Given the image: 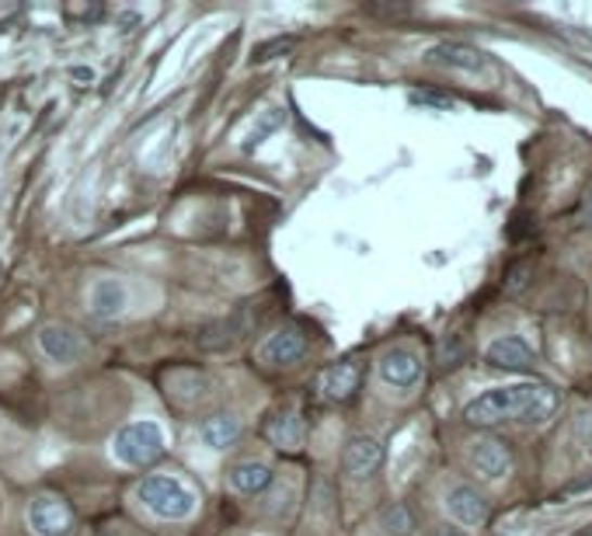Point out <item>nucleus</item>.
I'll return each instance as SVG.
<instances>
[{
  "label": "nucleus",
  "mask_w": 592,
  "mask_h": 536,
  "mask_svg": "<svg viewBox=\"0 0 592 536\" xmlns=\"http://www.w3.org/2000/svg\"><path fill=\"white\" fill-rule=\"evenodd\" d=\"M447 512L456 519L460 526H481L488 519V501L481 498L478 488H471V484H456L447 495Z\"/></svg>",
  "instance_id": "obj_13"
},
{
  "label": "nucleus",
  "mask_w": 592,
  "mask_h": 536,
  "mask_svg": "<svg viewBox=\"0 0 592 536\" xmlns=\"http://www.w3.org/2000/svg\"><path fill=\"white\" fill-rule=\"evenodd\" d=\"M433 536H467V533H460V529H436Z\"/></svg>",
  "instance_id": "obj_25"
},
{
  "label": "nucleus",
  "mask_w": 592,
  "mask_h": 536,
  "mask_svg": "<svg viewBox=\"0 0 592 536\" xmlns=\"http://www.w3.org/2000/svg\"><path fill=\"white\" fill-rule=\"evenodd\" d=\"M108 454L119 467L143 471V467L157 463L164 454H168V435H164V429L154 422V418H137V422H126L112 435Z\"/></svg>",
  "instance_id": "obj_2"
},
{
  "label": "nucleus",
  "mask_w": 592,
  "mask_h": 536,
  "mask_svg": "<svg viewBox=\"0 0 592 536\" xmlns=\"http://www.w3.org/2000/svg\"><path fill=\"white\" fill-rule=\"evenodd\" d=\"M425 63L442 66V71H456V74H488L491 71L488 53H481L478 46H467V42H436L429 53H425Z\"/></svg>",
  "instance_id": "obj_8"
},
{
  "label": "nucleus",
  "mask_w": 592,
  "mask_h": 536,
  "mask_svg": "<svg viewBox=\"0 0 592 536\" xmlns=\"http://www.w3.org/2000/svg\"><path fill=\"white\" fill-rule=\"evenodd\" d=\"M562 405L554 387L548 383H513V387H496L474 397L464 408L467 425H502V422H544Z\"/></svg>",
  "instance_id": "obj_1"
},
{
  "label": "nucleus",
  "mask_w": 592,
  "mask_h": 536,
  "mask_svg": "<svg viewBox=\"0 0 592 536\" xmlns=\"http://www.w3.org/2000/svg\"><path fill=\"white\" fill-rule=\"evenodd\" d=\"M279 126H283V112H279V109H272L269 115H266V119H261L255 129H252V137H248V143H244V150H255L261 140H266L269 137V132H275Z\"/></svg>",
  "instance_id": "obj_20"
},
{
  "label": "nucleus",
  "mask_w": 592,
  "mask_h": 536,
  "mask_svg": "<svg viewBox=\"0 0 592 536\" xmlns=\"http://www.w3.org/2000/svg\"><path fill=\"white\" fill-rule=\"evenodd\" d=\"M376 523L387 536H415V512H411L404 501H390V506L381 509Z\"/></svg>",
  "instance_id": "obj_19"
},
{
  "label": "nucleus",
  "mask_w": 592,
  "mask_h": 536,
  "mask_svg": "<svg viewBox=\"0 0 592 536\" xmlns=\"http://www.w3.org/2000/svg\"><path fill=\"white\" fill-rule=\"evenodd\" d=\"M526 276H530V265H519V268H513V272H509V293L523 290V286H526Z\"/></svg>",
  "instance_id": "obj_23"
},
{
  "label": "nucleus",
  "mask_w": 592,
  "mask_h": 536,
  "mask_svg": "<svg viewBox=\"0 0 592 536\" xmlns=\"http://www.w3.org/2000/svg\"><path fill=\"white\" fill-rule=\"evenodd\" d=\"M376 373H381L384 387L394 391H415L419 380H422V356L415 348L398 345V348H387L381 362H376Z\"/></svg>",
  "instance_id": "obj_6"
},
{
  "label": "nucleus",
  "mask_w": 592,
  "mask_h": 536,
  "mask_svg": "<svg viewBox=\"0 0 592 536\" xmlns=\"http://www.w3.org/2000/svg\"><path fill=\"white\" fill-rule=\"evenodd\" d=\"M467 463L481 481H502L513 474V454H509V446L502 439H496V435L474 439L467 449Z\"/></svg>",
  "instance_id": "obj_7"
},
{
  "label": "nucleus",
  "mask_w": 592,
  "mask_h": 536,
  "mask_svg": "<svg viewBox=\"0 0 592 536\" xmlns=\"http://www.w3.org/2000/svg\"><path fill=\"white\" fill-rule=\"evenodd\" d=\"M39 348H42V356L56 366H74L85 359V352H88L85 339H80L70 324H60V321L39 328Z\"/></svg>",
  "instance_id": "obj_9"
},
{
  "label": "nucleus",
  "mask_w": 592,
  "mask_h": 536,
  "mask_svg": "<svg viewBox=\"0 0 592 536\" xmlns=\"http://www.w3.org/2000/svg\"><path fill=\"white\" fill-rule=\"evenodd\" d=\"M25 523L36 536H70L74 512L67 501L56 495H36L25 506Z\"/></svg>",
  "instance_id": "obj_4"
},
{
  "label": "nucleus",
  "mask_w": 592,
  "mask_h": 536,
  "mask_svg": "<svg viewBox=\"0 0 592 536\" xmlns=\"http://www.w3.org/2000/svg\"><path fill=\"white\" fill-rule=\"evenodd\" d=\"M272 467L269 463H261V460H241V463H234L227 471V484L234 488L237 495H248V498H255V495H261L272 484Z\"/></svg>",
  "instance_id": "obj_15"
},
{
  "label": "nucleus",
  "mask_w": 592,
  "mask_h": 536,
  "mask_svg": "<svg viewBox=\"0 0 592 536\" xmlns=\"http://www.w3.org/2000/svg\"><path fill=\"white\" fill-rule=\"evenodd\" d=\"M98 536H119V533H98Z\"/></svg>",
  "instance_id": "obj_26"
},
{
  "label": "nucleus",
  "mask_w": 592,
  "mask_h": 536,
  "mask_svg": "<svg viewBox=\"0 0 592 536\" xmlns=\"http://www.w3.org/2000/svg\"><path fill=\"white\" fill-rule=\"evenodd\" d=\"M137 501L151 515L168 519V523H185V519H192L195 509H200L195 492L175 474H146L137 484Z\"/></svg>",
  "instance_id": "obj_3"
},
{
  "label": "nucleus",
  "mask_w": 592,
  "mask_h": 536,
  "mask_svg": "<svg viewBox=\"0 0 592 536\" xmlns=\"http://www.w3.org/2000/svg\"><path fill=\"white\" fill-rule=\"evenodd\" d=\"M575 439H579V446H585V454L592 457V411H582L575 418Z\"/></svg>",
  "instance_id": "obj_22"
},
{
  "label": "nucleus",
  "mask_w": 592,
  "mask_h": 536,
  "mask_svg": "<svg viewBox=\"0 0 592 536\" xmlns=\"http://www.w3.org/2000/svg\"><path fill=\"white\" fill-rule=\"evenodd\" d=\"M307 334L296 328V324H283L279 331H272L266 342H261L255 348V359L261 366H272V370H279V366H293V362H300L307 356Z\"/></svg>",
  "instance_id": "obj_5"
},
{
  "label": "nucleus",
  "mask_w": 592,
  "mask_h": 536,
  "mask_svg": "<svg viewBox=\"0 0 592 536\" xmlns=\"http://www.w3.org/2000/svg\"><path fill=\"white\" fill-rule=\"evenodd\" d=\"M359 380H363V362L345 359V362L327 366V370L318 377V391L327 400H349L359 391Z\"/></svg>",
  "instance_id": "obj_12"
},
{
  "label": "nucleus",
  "mask_w": 592,
  "mask_h": 536,
  "mask_svg": "<svg viewBox=\"0 0 592 536\" xmlns=\"http://www.w3.org/2000/svg\"><path fill=\"white\" fill-rule=\"evenodd\" d=\"M384 463V446L381 439H373V435H352L349 443H345V454H342V474L349 481H366L381 471Z\"/></svg>",
  "instance_id": "obj_11"
},
{
  "label": "nucleus",
  "mask_w": 592,
  "mask_h": 536,
  "mask_svg": "<svg viewBox=\"0 0 592 536\" xmlns=\"http://www.w3.org/2000/svg\"><path fill=\"white\" fill-rule=\"evenodd\" d=\"M582 224L592 230V199H589V203H585V209H582Z\"/></svg>",
  "instance_id": "obj_24"
},
{
  "label": "nucleus",
  "mask_w": 592,
  "mask_h": 536,
  "mask_svg": "<svg viewBox=\"0 0 592 536\" xmlns=\"http://www.w3.org/2000/svg\"><path fill=\"white\" fill-rule=\"evenodd\" d=\"M411 102L415 105H425V109H439V112H453L456 102L450 94H439V91H415L411 94Z\"/></svg>",
  "instance_id": "obj_21"
},
{
  "label": "nucleus",
  "mask_w": 592,
  "mask_h": 536,
  "mask_svg": "<svg viewBox=\"0 0 592 536\" xmlns=\"http://www.w3.org/2000/svg\"><path fill=\"white\" fill-rule=\"evenodd\" d=\"M485 359L491 366H499V370H530V366L537 362L533 348L526 345L519 334H505V339H496L488 345Z\"/></svg>",
  "instance_id": "obj_14"
},
{
  "label": "nucleus",
  "mask_w": 592,
  "mask_h": 536,
  "mask_svg": "<svg viewBox=\"0 0 592 536\" xmlns=\"http://www.w3.org/2000/svg\"><path fill=\"white\" fill-rule=\"evenodd\" d=\"M241 334H244V317L234 314V317H227V321H217V324L203 328L200 331V345L206 352H223V348H234Z\"/></svg>",
  "instance_id": "obj_18"
},
{
  "label": "nucleus",
  "mask_w": 592,
  "mask_h": 536,
  "mask_svg": "<svg viewBox=\"0 0 592 536\" xmlns=\"http://www.w3.org/2000/svg\"><path fill=\"white\" fill-rule=\"evenodd\" d=\"M85 304H88L85 310L94 317V321H112V317L126 314L129 286H126L123 279H115V276H102V279H94L91 286H88Z\"/></svg>",
  "instance_id": "obj_10"
},
{
  "label": "nucleus",
  "mask_w": 592,
  "mask_h": 536,
  "mask_svg": "<svg viewBox=\"0 0 592 536\" xmlns=\"http://www.w3.org/2000/svg\"><path fill=\"white\" fill-rule=\"evenodd\" d=\"M200 439L209 449H230L241 439V418L237 414H209L206 422L200 425Z\"/></svg>",
  "instance_id": "obj_16"
},
{
  "label": "nucleus",
  "mask_w": 592,
  "mask_h": 536,
  "mask_svg": "<svg viewBox=\"0 0 592 536\" xmlns=\"http://www.w3.org/2000/svg\"><path fill=\"white\" fill-rule=\"evenodd\" d=\"M266 435H269V443L279 446V449H300L304 446V422L289 408L275 411L269 418V425H266Z\"/></svg>",
  "instance_id": "obj_17"
}]
</instances>
